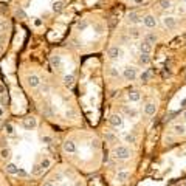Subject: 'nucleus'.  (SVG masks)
<instances>
[{
	"label": "nucleus",
	"instance_id": "nucleus-19",
	"mask_svg": "<svg viewBox=\"0 0 186 186\" xmlns=\"http://www.w3.org/2000/svg\"><path fill=\"white\" fill-rule=\"evenodd\" d=\"M73 82H74V76H73V74H65V76H64V84L67 87L73 85Z\"/></svg>",
	"mask_w": 186,
	"mask_h": 186
},
{
	"label": "nucleus",
	"instance_id": "nucleus-10",
	"mask_svg": "<svg viewBox=\"0 0 186 186\" xmlns=\"http://www.w3.org/2000/svg\"><path fill=\"white\" fill-rule=\"evenodd\" d=\"M155 112H157V106L154 104V102H149V104L144 106V113L146 115L152 116V115H155Z\"/></svg>",
	"mask_w": 186,
	"mask_h": 186
},
{
	"label": "nucleus",
	"instance_id": "nucleus-4",
	"mask_svg": "<svg viewBox=\"0 0 186 186\" xmlns=\"http://www.w3.org/2000/svg\"><path fill=\"white\" fill-rule=\"evenodd\" d=\"M121 56H123V50H121L118 45H113V47L109 48V58H110V59L116 61V59H120Z\"/></svg>",
	"mask_w": 186,
	"mask_h": 186
},
{
	"label": "nucleus",
	"instance_id": "nucleus-39",
	"mask_svg": "<svg viewBox=\"0 0 186 186\" xmlns=\"http://www.w3.org/2000/svg\"><path fill=\"white\" fill-rule=\"evenodd\" d=\"M3 92H5V87H3V85H0V93H3Z\"/></svg>",
	"mask_w": 186,
	"mask_h": 186
},
{
	"label": "nucleus",
	"instance_id": "nucleus-2",
	"mask_svg": "<svg viewBox=\"0 0 186 186\" xmlns=\"http://www.w3.org/2000/svg\"><path fill=\"white\" fill-rule=\"evenodd\" d=\"M123 78L126 81H135L136 78V68L135 67H126L123 70Z\"/></svg>",
	"mask_w": 186,
	"mask_h": 186
},
{
	"label": "nucleus",
	"instance_id": "nucleus-21",
	"mask_svg": "<svg viewBox=\"0 0 186 186\" xmlns=\"http://www.w3.org/2000/svg\"><path fill=\"white\" fill-rule=\"evenodd\" d=\"M50 62H51V65H53L54 68H59V67H61V56H51Z\"/></svg>",
	"mask_w": 186,
	"mask_h": 186
},
{
	"label": "nucleus",
	"instance_id": "nucleus-11",
	"mask_svg": "<svg viewBox=\"0 0 186 186\" xmlns=\"http://www.w3.org/2000/svg\"><path fill=\"white\" fill-rule=\"evenodd\" d=\"M140 50H141V53H150L152 51V44H149L147 40H143V42L140 44Z\"/></svg>",
	"mask_w": 186,
	"mask_h": 186
},
{
	"label": "nucleus",
	"instance_id": "nucleus-33",
	"mask_svg": "<svg viewBox=\"0 0 186 186\" xmlns=\"http://www.w3.org/2000/svg\"><path fill=\"white\" fill-rule=\"evenodd\" d=\"M106 140H107V141H113L115 136H113L112 133H107V135H106Z\"/></svg>",
	"mask_w": 186,
	"mask_h": 186
},
{
	"label": "nucleus",
	"instance_id": "nucleus-38",
	"mask_svg": "<svg viewBox=\"0 0 186 186\" xmlns=\"http://www.w3.org/2000/svg\"><path fill=\"white\" fill-rule=\"evenodd\" d=\"M42 140H44V141H47V143H48V141H51L50 136H45V138H42Z\"/></svg>",
	"mask_w": 186,
	"mask_h": 186
},
{
	"label": "nucleus",
	"instance_id": "nucleus-15",
	"mask_svg": "<svg viewBox=\"0 0 186 186\" xmlns=\"http://www.w3.org/2000/svg\"><path fill=\"white\" fill-rule=\"evenodd\" d=\"M6 172H8V174H12V175H16V174H19V168L16 166L14 163H9V164H6Z\"/></svg>",
	"mask_w": 186,
	"mask_h": 186
},
{
	"label": "nucleus",
	"instance_id": "nucleus-30",
	"mask_svg": "<svg viewBox=\"0 0 186 186\" xmlns=\"http://www.w3.org/2000/svg\"><path fill=\"white\" fill-rule=\"evenodd\" d=\"M40 172H42V168H40V166H34V171H33L34 175H39Z\"/></svg>",
	"mask_w": 186,
	"mask_h": 186
},
{
	"label": "nucleus",
	"instance_id": "nucleus-17",
	"mask_svg": "<svg viewBox=\"0 0 186 186\" xmlns=\"http://www.w3.org/2000/svg\"><path fill=\"white\" fill-rule=\"evenodd\" d=\"M64 2H54L53 3V11L54 12H62V11H64Z\"/></svg>",
	"mask_w": 186,
	"mask_h": 186
},
{
	"label": "nucleus",
	"instance_id": "nucleus-31",
	"mask_svg": "<svg viewBox=\"0 0 186 186\" xmlns=\"http://www.w3.org/2000/svg\"><path fill=\"white\" fill-rule=\"evenodd\" d=\"M124 110L127 112L129 116H136V112H135V110H132V109H124Z\"/></svg>",
	"mask_w": 186,
	"mask_h": 186
},
{
	"label": "nucleus",
	"instance_id": "nucleus-32",
	"mask_svg": "<svg viewBox=\"0 0 186 186\" xmlns=\"http://www.w3.org/2000/svg\"><path fill=\"white\" fill-rule=\"evenodd\" d=\"M124 140H126L127 143H133L135 141V136L133 135H126V138H124Z\"/></svg>",
	"mask_w": 186,
	"mask_h": 186
},
{
	"label": "nucleus",
	"instance_id": "nucleus-37",
	"mask_svg": "<svg viewBox=\"0 0 186 186\" xmlns=\"http://www.w3.org/2000/svg\"><path fill=\"white\" fill-rule=\"evenodd\" d=\"M34 23H36L37 26H39V25H42V22H40V20H39V19H37V20H34Z\"/></svg>",
	"mask_w": 186,
	"mask_h": 186
},
{
	"label": "nucleus",
	"instance_id": "nucleus-8",
	"mask_svg": "<svg viewBox=\"0 0 186 186\" xmlns=\"http://www.w3.org/2000/svg\"><path fill=\"white\" fill-rule=\"evenodd\" d=\"M163 25L166 26L168 30H174L175 26H177V20H175L174 17L168 16V17H164V19H163Z\"/></svg>",
	"mask_w": 186,
	"mask_h": 186
},
{
	"label": "nucleus",
	"instance_id": "nucleus-16",
	"mask_svg": "<svg viewBox=\"0 0 186 186\" xmlns=\"http://www.w3.org/2000/svg\"><path fill=\"white\" fill-rule=\"evenodd\" d=\"M138 62H140V65H147L149 62H150L149 54H147V53H141L140 58H138Z\"/></svg>",
	"mask_w": 186,
	"mask_h": 186
},
{
	"label": "nucleus",
	"instance_id": "nucleus-13",
	"mask_svg": "<svg viewBox=\"0 0 186 186\" xmlns=\"http://www.w3.org/2000/svg\"><path fill=\"white\" fill-rule=\"evenodd\" d=\"M174 132H175V135L183 136V135H186V127L183 126V124H175V126H174Z\"/></svg>",
	"mask_w": 186,
	"mask_h": 186
},
{
	"label": "nucleus",
	"instance_id": "nucleus-7",
	"mask_svg": "<svg viewBox=\"0 0 186 186\" xmlns=\"http://www.w3.org/2000/svg\"><path fill=\"white\" fill-rule=\"evenodd\" d=\"M26 82H28V85L31 87V88H37V87H40V78L37 76V74H31V76H28V79H26Z\"/></svg>",
	"mask_w": 186,
	"mask_h": 186
},
{
	"label": "nucleus",
	"instance_id": "nucleus-25",
	"mask_svg": "<svg viewBox=\"0 0 186 186\" xmlns=\"http://www.w3.org/2000/svg\"><path fill=\"white\" fill-rule=\"evenodd\" d=\"M0 157L5 158V160H6V158H9V157H11V150H9V149H3L2 152H0Z\"/></svg>",
	"mask_w": 186,
	"mask_h": 186
},
{
	"label": "nucleus",
	"instance_id": "nucleus-22",
	"mask_svg": "<svg viewBox=\"0 0 186 186\" xmlns=\"http://www.w3.org/2000/svg\"><path fill=\"white\" fill-rule=\"evenodd\" d=\"M144 40H147L149 44H155V42H157V36H155L154 33H147V34H146V39H144Z\"/></svg>",
	"mask_w": 186,
	"mask_h": 186
},
{
	"label": "nucleus",
	"instance_id": "nucleus-1",
	"mask_svg": "<svg viewBox=\"0 0 186 186\" xmlns=\"http://www.w3.org/2000/svg\"><path fill=\"white\" fill-rule=\"evenodd\" d=\"M113 157L118 158V160H129L132 157V150H130V147L124 146V144H120V146L113 147Z\"/></svg>",
	"mask_w": 186,
	"mask_h": 186
},
{
	"label": "nucleus",
	"instance_id": "nucleus-5",
	"mask_svg": "<svg viewBox=\"0 0 186 186\" xmlns=\"http://www.w3.org/2000/svg\"><path fill=\"white\" fill-rule=\"evenodd\" d=\"M62 149H64L65 154H74L76 152V144H74L71 140H67V141H64V144H62Z\"/></svg>",
	"mask_w": 186,
	"mask_h": 186
},
{
	"label": "nucleus",
	"instance_id": "nucleus-12",
	"mask_svg": "<svg viewBox=\"0 0 186 186\" xmlns=\"http://www.w3.org/2000/svg\"><path fill=\"white\" fill-rule=\"evenodd\" d=\"M127 22H129V23H138V22H140L138 12H135V11L129 12V14H127Z\"/></svg>",
	"mask_w": 186,
	"mask_h": 186
},
{
	"label": "nucleus",
	"instance_id": "nucleus-9",
	"mask_svg": "<svg viewBox=\"0 0 186 186\" xmlns=\"http://www.w3.org/2000/svg\"><path fill=\"white\" fill-rule=\"evenodd\" d=\"M22 124H23V127H25V129L31 130V129H34V127L37 126V121H36V118L30 116V118H25V120L22 121Z\"/></svg>",
	"mask_w": 186,
	"mask_h": 186
},
{
	"label": "nucleus",
	"instance_id": "nucleus-6",
	"mask_svg": "<svg viewBox=\"0 0 186 186\" xmlns=\"http://www.w3.org/2000/svg\"><path fill=\"white\" fill-rule=\"evenodd\" d=\"M143 23L147 26V28H155V26L158 25V22H157V19H155V16H152V14H147L146 17L143 19Z\"/></svg>",
	"mask_w": 186,
	"mask_h": 186
},
{
	"label": "nucleus",
	"instance_id": "nucleus-35",
	"mask_svg": "<svg viewBox=\"0 0 186 186\" xmlns=\"http://www.w3.org/2000/svg\"><path fill=\"white\" fill-rule=\"evenodd\" d=\"M48 90H50V87H48V85H44V87H42V92H48Z\"/></svg>",
	"mask_w": 186,
	"mask_h": 186
},
{
	"label": "nucleus",
	"instance_id": "nucleus-3",
	"mask_svg": "<svg viewBox=\"0 0 186 186\" xmlns=\"http://www.w3.org/2000/svg\"><path fill=\"white\" fill-rule=\"evenodd\" d=\"M109 123H110V126H112L113 129H120L123 126V116L118 115V113H113L109 118Z\"/></svg>",
	"mask_w": 186,
	"mask_h": 186
},
{
	"label": "nucleus",
	"instance_id": "nucleus-29",
	"mask_svg": "<svg viewBox=\"0 0 186 186\" xmlns=\"http://www.w3.org/2000/svg\"><path fill=\"white\" fill-rule=\"evenodd\" d=\"M16 14H17V17H22V19L26 17V14H25V11H23V9H17V11H16Z\"/></svg>",
	"mask_w": 186,
	"mask_h": 186
},
{
	"label": "nucleus",
	"instance_id": "nucleus-28",
	"mask_svg": "<svg viewBox=\"0 0 186 186\" xmlns=\"http://www.w3.org/2000/svg\"><path fill=\"white\" fill-rule=\"evenodd\" d=\"M5 129H6V132H8L9 135H12V133H14V127H12L11 124H6V126H5Z\"/></svg>",
	"mask_w": 186,
	"mask_h": 186
},
{
	"label": "nucleus",
	"instance_id": "nucleus-24",
	"mask_svg": "<svg viewBox=\"0 0 186 186\" xmlns=\"http://www.w3.org/2000/svg\"><path fill=\"white\" fill-rule=\"evenodd\" d=\"M160 6H161L163 9L171 8V0H160Z\"/></svg>",
	"mask_w": 186,
	"mask_h": 186
},
{
	"label": "nucleus",
	"instance_id": "nucleus-34",
	"mask_svg": "<svg viewBox=\"0 0 186 186\" xmlns=\"http://www.w3.org/2000/svg\"><path fill=\"white\" fill-rule=\"evenodd\" d=\"M42 186H54V185H53V183H51V182H45V183H44V185H42Z\"/></svg>",
	"mask_w": 186,
	"mask_h": 186
},
{
	"label": "nucleus",
	"instance_id": "nucleus-26",
	"mask_svg": "<svg viewBox=\"0 0 186 186\" xmlns=\"http://www.w3.org/2000/svg\"><path fill=\"white\" fill-rule=\"evenodd\" d=\"M141 81H149L150 79V73L149 71H144V73H141Z\"/></svg>",
	"mask_w": 186,
	"mask_h": 186
},
{
	"label": "nucleus",
	"instance_id": "nucleus-41",
	"mask_svg": "<svg viewBox=\"0 0 186 186\" xmlns=\"http://www.w3.org/2000/svg\"><path fill=\"white\" fill-rule=\"evenodd\" d=\"M135 2H136V3H141V2H143V0H135Z\"/></svg>",
	"mask_w": 186,
	"mask_h": 186
},
{
	"label": "nucleus",
	"instance_id": "nucleus-14",
	"mask_svg": "<svg viewBox=\"0 0 186 186\" xmlns=\"http://www.w3.org/2000/svg\"><path fill=\"white\" fill-rule=\"evenodd\" d=\"M127 98H129L130 102H138L141 99V95H140V92H130L127 95Z\"/></svg>",
	"mask_w": 186,
	"mask_h": 186
},
{
	"label": "nucleus",
	"instance_id": "nucleus-23",
	"mask_svg": "<svg viewBox=\"0 0 186 186\" xmlns=\"http://www.w3.org/2000/svg\"><path fill=\"white\" fill-rule=\"evenodd\" d=\"M50 164H51L50 158H44V160L40 161V164H39V166L42 168V171H44V169H48V168H50Z\"/></svg>",
	"mask_w": 186,
	"mask_h": 186
},
{
	"label": "nucleus",
	"instance_id": "nucleus-36",
	"mask_svg": "<svg viewBox=\"0 0 186 186\" xmlns=\"http://www.w3.org/2000/svg\"><path fill=\"white\" fill-rule=\"evenodd\" d=\"M67 116H74V112H73V110H70V112H67Z\"/></svg>",
	"mask_w": 186,
	"mask_h": 186
},
{
	"label": "nucleus",
	"instance_id": "nucleus-27",
	"mask_svg": "<svg viewBox=\"0 0 186 186\" xmlns=\"http://www.w3.org/2000/svg\"><path fill=\"white\" fill-rule=\"evenodd\" d=\"M129 34H130L132 37H138V36H140V33H138V30H136V28H132V30L129 31Z\"/></svg>",
	"mask_w": 186,
	"mask_h": 186
},
{
	"label": "nucleus",
	"instance_id": "nucleus-40",
	"mask_svg": "<svg viewBox=\"0 0 186 186\" xmlns=\"http://www.w3.org/2000/svg\"><path fill=\"white\" fill-rule=\"evenodd\" d=\"M183 118H185V121H186V110H185V112H183Z\"/></svg>",
	"mask_w": 186,
	"mask_h": 186
},
{
	"label": "nucleus",
	"instance_id": "nucleus-18",
	"mask_svg": "<svg viewBox=\"0 0 186 186\" xmlns=\"http://www.w3.org/2000/svg\"><path fill=\"white\" fill-rule=\"evenodd\" d=\"M129 178V172L127 171H121V172H118V175H116V180L118 182H126Z\"/></svg>",
	"mask_w": 186,
	"mask_h": 186
},
{
	"label": "nucleus",
	"instance_id": "nucleus-20",
	"mask_svg": "<svg viewBox=\"0 0 186 186\" xmlns=\"http://www.w3.org/2000/svg\"><path fill=\"white\" fill-rule=\"evenodd\" d=\"M107 73H109L110 76H112V78H116V79L120 78V71L116 70L115 67H109V68H107Z\"/></svg>",
	"mask_w": 186,
	"mask_h": 186
}]
</instances>
